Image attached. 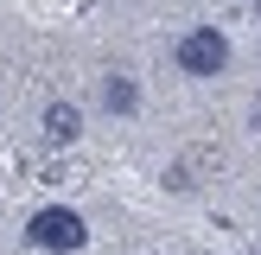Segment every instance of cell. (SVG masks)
Listing matches in <instances>:
<instances>
[{
	"instance_id": "cell-1",
	"label": "cell",
	"mask_w": 261,
	"mask_h": 255,
	"mask_svg": "<svg viewBox=\"0 0 261 255\" xmlns=\"http://www.w3.org/2000/svg\"><path fill=\"white\" fill-rule=\"evenodd\" d=\"M178 70L185 76H223V64H229V38L217 32V26H191L185 38H178Z\"/></svg>"
},
{
	"instance_id": "cell-2",
	"label": "cell",
	"mask_w": 261,
	"mask_h": 255,
	"mask_svg": "<svg viewBox=\"0 0 261 255\" xmlns=\"http://www.w3.org/2000/svg\"><path fill=\"white\" fill-rule=\"evenodd\" d=\"M25 236H32V249H83V242H89V230H83V217H76V211H64V204H45V211L25 223Z\"/></svg>"
},
{
	"instance_id": "cell-3",
	"label": "cell",
	"mask_w": 261,
	"mask_h": 255,
	"mask_svg": "<svg viewBox=\"0 0 261 255\" xmlns=\"http://www.w3.org/2000/svg\"><path fill=\"white\" fill-rule=\"evenodd\" d=\"M76 134H83V115H76V102H51V109H45V140H51V147H70Z\"/></svg>"
},
{
	"instance_id": "cell-4",
	"label": "cell",
	"mask_w": 261,
	"mask_h": 255,
	"mask_svg": "<svg viewBox=\"0 0 261 255\" xmlns=\"http://www.w3.org/2000/svg\"><path fill=\"white\" fill-rule=\"evenodd\" d=\"M134 102H140L134 76H102V109H109V115H134Z\"/></svg>"
}]
</instances>
